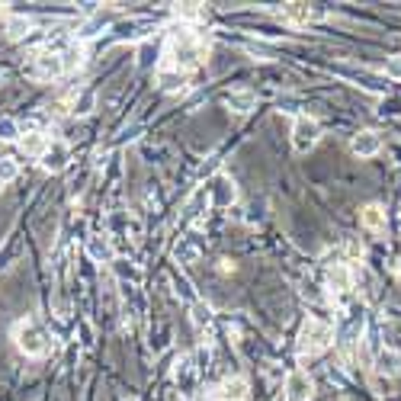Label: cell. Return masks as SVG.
Listing matches in <instances>:
<instances>
[{
	"label": "cell",
	"instance_id": "cell-8",
	"mask_svg": "<svg viewBox=\"0 0 401 401\" xmlns=\"http://www.w3.org/2000/svg\"><path fill=\"white\" fill-rule=\"evenodd\" d=\"M350 151L356 154V158H376V154L382 151V139L376 135V132H360V135H353L350 141Z\"/></svg>",
	"mask_w": 401,
	"mask_h": 401
},
{
	"label": "cell",
	"instance_id": "cell-6",
	"mask_svg": "<svg viewBox=\"0 0 401 401\" xmlns=\"http://www.w3.org/2000/svg\"><path fill=\"white\" fill-rule=\"evenodd\" d=\"M315 395V382L305 369H292L286 376V401H311Z\"/></svg>",
	"mask_w": 401,
	"mask_h": 401
},
{
	"label": "cell",
	"instance_id": "cell-2",
	"mask_svg": "<svg viewBox=\"0 0 401 401\" xmlns=\"http://www.w3.org/2000/svg\"><path fill=\"white\" fill-rule=\"evenodd\" d=\"M13 344H16V350L26 353V356H45V353H49V337H45V331H42L33 318L20 321V325L13 327Z\"/></svg>",
	"mask_w": 401,
	"mask_h": 401
},
{
	"label": "cell",
	"instance_id": "cell-7",
	"mask_svg": "<svg viewBox=\"0 0 401 401\" xmlns=\"http://www.w3.org/2000/svg\"><path fill=\"white\" fill-rule=\"evenodd\" d=\"M49 135L45 132H39V129H23L20 132V151L26 154V158H35L39 161L42 154H45V148H49Z\"/></svg>",
	"mask_w": 401,
	"mask_h": 401
},
{
	"label": "cell",
	"instance_id": "cell-19",
	"mask_svg": "<svg viewBox=\"0 0 401 401\" xmlns=\"http://www.w3.org/2000/svg\"><path fill=\"white\" fill-rule=\"evenodd\" d=\"M83 55H87V49H83V45H71L68 52H62L64 74H68V71H74V68H81V64H83Z\"/></svg>",
	"mask_w": 401,
	"mask_h": 401
},
{
	"label": "cell",
	"instance_id": "cell-32",
	"mask_svg": "<svg viewBox=\"0 0 401 401\" xmlns=\"http://www.w3.org/2000/svg\"><path fill=\"white\" fill-rule=\"evenodd\" d=\"M0 193H4V183H0Z\"/></svg>",
	"mask_w": 401,
	"mask_h": 401
},
{
	"label": "cell",
	"instance_id": "cell-23",
	"mask_svg": "<svg viewBox=\"0 0 401 401\" xmlns=\"http://www.w3.org/2000/svg\"><path fill=\"white\" fill-rule=\"evenodd\" d=\"M154 62H158V52H154L151 42H145V45L139 49V68H151Z\"/></svg>",
	"mask_w": 401,
	"mask_h": 401
},
{
	"label": "cell",
	"instance_id": "cell-29",
	"mask_svg": "<svg viewBox=\"0 0 401 401\" xmlns=\"http://www.w3.org/2000/svg\"><path fill=\"white\" fill-rule=\"evenodd\" d=\"M401 116V97H392L388 103H382V116Z\"/></svg>",
	"mask_w": 401,
	"mask_h": 401
},
{
	"label": "cell",
	"instance_id": "cell-20",
	"mask_svg": "<svg viewBox=\"0 0 401 401\" xmlns=\"http://www.w3.org/2000/svg\"><path fill=\"white\" fill-rule=\"evenodd\" d=\"M16 177H20V164H16L13 158H0V183L7 187V183H13Z\"/></svg>",
	"mask_w": 401,
	"mask_h": 401
},
{
	"label": "cell",
	"instance_id": "cell-26",
	"mask_svg": "<svg viewBox=\"0 0 401 401\" xmlns=\"http://www.w3.org/2000/svg\"><path fill=\"white\" fill-rule=\"evenodd\" d=\"M385 77H392V81H401V55L385 58Z\"/></svg>",
	"mask_w": 401,
	"mask_h": 401
},
{
	"label": "cell",
	"instance_id": "cell-15",
	"mask_svg": "<svg viewBox=\"0 0 401 401\" xmlns=\"http://www.w3.org/2000/svg\"><path fill=\"white\" fill-rule=\"evenodd\" d=\"M158 83L164 93H180L183 83H187V74L180 68H161L158 71Z\"/></svg>",
	"mask_w": 401,
	"mask_h": 401
},
{
	"label": "cell",
	"instance_id": "cell-14",
	"mask_svg": "<svg viewBox=\"0 0 401 401\" xmlns=\"http://www.w3.org/2000/svg\"><path fill=\"white\" fill-rule=\"evenodd\" d=\"M279 16H283L286 23H292V26H305L308 20H315V16H321V13L318 10H311L308 4H286Z\"/></svg>",
	"mask_w": 401,
	"mask_h": 401
},
{
	"label": "cell",
	"instance_id": "cell-10",
	"mask_svg": "<svg viewBox=\"0 0 401 401\" xmlns=\"http://www.w3.org/2000/svg\"><path fill=\"white\" fill-rule=\"evenodd\" d=\"M248 392H250V382L244 376H231L219 385V401H248Z\"/></svg>",
	"mask_w": 401,
	"mask_h": 401
},
{
	"label": "cell",
	"instance_id": "cell-3",
	"mask_svg": "<svg viewBox=\"0 0 401 401\" xmlns=\"http://www.w3.org/2000/svg\"><path fill=\"white\" fill-rule=\"evenodd\" d=\"M318 139H321L318 119L296 116V122H292V148H296V154H308L311 148L318 145Z\"/></svg>",
	"mask_w": 401,
	"mask_h": 401
},
{
	"label": "cell",
	"instance_id": "cell-4",
	"mask_svg": "<svg viewBox=\"0 0 401 401\" xmlns=\"http://www.w3.org/2000/svg\"><path fill=\"white\" fill-rule=\"evenodd\" d=\"M33 71L39 81H58V77L64 74V62H62V52H39V55L33 58Z\"/></svg>",
	"mask_w": 401,
	"mask_h": 401
},
{
	"label": "cell",
	"instance_id": "cell-22",
	"mask_svg": "<svg viewBox=\"0 0 401 401\" xmlns=\"http://www.w3.org/2000/svg\"><path fill=\"white\" fill-rule=\"evenodd\" d=\"M193 325L202 327V325H212V308L206 302H193Z\"/></svg>",
	"mask_w": 401,
	"mask_h": 401
},
{
	"label": "cell",
	"instance_id": "cell-1",
	"mask_svg": "<svg viewBox=\"0 0 401 401\" xmlns=\"http://www.w3.org/2000/svg\"><path fill=\"white\" fill-rule=\"evenodd\" d=\"M331 344H334V327L325 325L321 318H308L302 325V331H298L296 350H298V356L305 360V356H318V353H325Z\"/></svg>",
	"mask_w": 401,
	"mask_h": 401
},
{
	"label": "cell",
	"instance_id": "cell-21",
	"mask_svg": "<svg viewBox=\"0 0 401 401\" xmlns=\"http://www.w3.org/2000/svg\"><path fill=\"white\" fill-rule=\"evenodd\" d=\"M177 16H180V20H202V16H206V7H199V4H180V7H177Z\"/></svg>",
	"mask_w": 401,
	"mask_h": 401
},
{
	"label": "cell",
	"instance_id": "cell-25",
	"mask_svg": "<svg viewBox=\"0 0 401 401\" xmlns=\"http://www.w3.org/2000/svg\"><path fill=\"white\" fill-rule=\"evenodd\" d=\"M196 257H199V250H196L193 244H187V241H183L180 248H177V260H180V263H193Z\"/></svg>",
	"mask_w": 401,
	"mask_h": 401
},
{
	"label": "cell",
	"instance_id": "cell-31",
	"mask_svg": "<svg viewBox=\"0 0 401 401\" xmlns=\"http://www.w3.org/2000/svg\"><path fill=\"white\" fill-rule=\"evenodd\" d=\"M122 401H139V398H122Z\"/></svg>",
	"mask_w": 401,
	"mask_h": 401
},
{
	"label": "cell",
	"instance_id": "cell-16",
	"mask_svg": "<svg viewBox=\"0 0 401 401\" xmlns=\"http://www.w3.org/2000/svg\"><path fill=\"white\" fill-rule=\"evenodd\" d=\"M29 33H33V20H29V16L13 13V16H10V20H7V39L20 42V39H26Z\"/></svg>",
	"mask_w": 401,
	"mask_h": 401
},
{
	"label": "cell",
	"instance_id": "cell-27",
	"mask_svg": "<svg viewBox=\"0 0 401 401\" xmlns=\"http://www.w3.org/2000/svg\"><path fill=\"white\" fill-rule=\"evenodd\" d=\"M125 231H129L132 241H141L145 238V225H141V219H129V225H125Z\"/></svg>",
	"mask_w": 401,
	"mask_h": 401
},
{
	"label": "cell",
	"instance_id": "cell-17",
	"mask_svg": "<svg viewBox=\"0 0 401 401\" xmlns=\"http://www.w3.org/2000/svg\"><path fill=\"white\" fill-rule=\"evenodd\" d=\"M331 286H334L337 292L353 289V270L347 267V263H337V267H331Z\"/></svg>",
	"mask_w": 401,
	"mask_h": 401
},
{
	"label": "cell",
	"instance_id": "cell-30",
	"mask_svg": "<svg viewBox=\"0 0 401 401\" xmlns=\"http://www.w3.org/2000/svg\"><path fill=\"white\" fill-rule=\"evenodd\" d=\"M219 270H221V273H231V270H235V263H231V260H221Z\"/></svg>",
	"mask_w": 401,
	"mask_h": 401
},
{
	"label": "cell",
	"instance_id": "cell-24",
	"mask_svg": "<svg viewBox=\"0 0 401 401\" xmlns=\"http://www.w3.org/2000/svg\"><path fill=\"white\" fill-rule=\"evenodd\" d=\"M93 103H97V100H93V93H83L81 100H74V110H71V112H74V116H87V112L93 110Z\"/></svg>",
	"mask_w": 401,
	"mask_h": 401
},
{
	"label": "cell",
	"instance_id": "cell-18",
	"mask_svg": "<svg viewBox=\"0 0 401 401\" xmlns=\"http://www.w3.org/2000/svg\"><path fill=\"white\" fill-rule=\"evenodd\" d=\"M87 254H91L97 263H106V260H112V244L106 241V238H91V244H87Z\"/></svg>",
	"mask_w": 401,
	"mask_h": 401
},
{
	"label": "cell",
	"instance_id": "cell-13",
	"mask_svg": "<svg viewBox=\"0 0 401 401\" xmlns=\"http://www.w3.org/2000/svg\"><path fill=\"white\" fill-rule=\"evenodd\" d=\"M225 103H228V110L238 112V116H248L250 110H257V97H254V91H248V87L231 91L228 97H225Z\"/></svg>",
	"mask_w": 401,
	"mask_h": 401
},
{
	"label": "cell",
	"instance_id": "cell-28",
	"mask_svg": "<svg viewBox=\"0 0 401 401\" xmlns=\"http://www.w3.org/2000/svg\"><path fill=\"white\" fill-rule=\"evenodd\" d=\"M16 135H20V125L13 122V119H4V122H0V139H16Z\"/></svg>",
	"mask_w": 401,
	"mask_h": 401
},
{
	"label": "cell",
	"instance_id": "cell-9",
	"mask_svg": "<svg viewBox=\"0 0 401 401\" xmlns=\"http://www.w3.org/2000/svg\"><path fill=\"white\" fill-rule=\"evenodd\" d=\"M209 190V199L215 202V206H231V202L238 199V190H235V180H228V177H215L212 180V187H206Z\"/></svg>",
	"mask_w": 401,
	"mask_h": 401
},
{
	"label": "cell",
	"instance_id": "cell-12",
	"mask_svg": "<svg viewBox=\"0 0 401 401\" xmlns=\"http://www.w3.org/2000/svg\"><path fill=\"white\" fill-rule=\"evenodd\" d=\"M376 373L385 376V379H395L401 373V353L392 350V347H382L379 356H376Z\"/></svg>",
	"mask_w": 401,
	"mask_h": 401
},
{
	"label": "cell",
	"instance_id": "cell-11",
	"mask_svg": "<svg viewBox=\"0 0 401 401\" xmlns=\"http://www.w3.org/2000/svg\"><path fill=\"white\" fill-rule=\"evenodd\" d=\"M360 221H363V228L373 231V235H382V231H385V225H388L385 209H382L379 202H369V206H363L360 209Z\"/></svg>",
	"mask_w": 401,
	"mask_h": 401
},
{
	"label": "cell",
	"instance_id": "cell-5",
	"mask_svg": "<svg viewBox=\"0 0 401 401\" xmlns=\"http://www.w3.org/2000/svg\"><path fill=\"white\" fill-rule=\"evenodd\" d=\"M68 161H71V145L68 141H62V139H52L49 148H45V154L39 158V164H42V170L62 173L64 167H68Z\"/></svg>",
	"mask_w": 401,
	"mask_h": 401
}]
</instances>
